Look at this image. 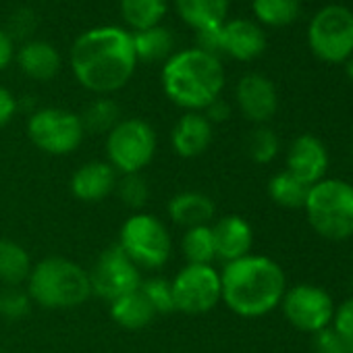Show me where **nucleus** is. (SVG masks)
I'll list each match as a JSON object with an SVG mask.
<instances>
[{
	"instance_id": "39448f33",
	"label": "nucleus",
	"mask_w": 353,
	"mask_h": 353,
	"mask_svg": "<svg viewBox=\"0 0 353 353\" xmlns=\"http://www.w3.org/2000/svg\"><path fill=\"white\" fill-rule=\"evenodd\" d=\"M305 214L312 229L332 241L353 235V185L341 179H322L310 188Z\"/></svg>"
},
{
	"instance_id": "f03ea898",
	"label": "nucleus",
	"mask_w": 353,
	"mask_h": 353,
	"mask_svg": "<svg viewBox=\"0 0 353 353\" xmlns=\"http://www.w3.org/2000/svg\"><path fill=\"white\" fill-rule=\"evenodd\" d=\"M285 285V272L274 260L250 254L221 270V301L241 318H260L281 303Z\"/></svg>"
},
{
	"instance_id": "c85d7f7f",
	"label": "nucleus",
	"mask_w": 353,
	"mask_h": 353,
	"mask_svg": "<svg viewBox=\"0 0 353 353\" xmlns=\"http://www.w3.org/2000/svg\"><path fill=\"white\" fill-rule=\"evenodd\" d=\"M79 119H81L85 133H106L108 135L112 131V127L121 121V108L117 106L114 100L100 96L79 114Z\"/></svg>"
},
{
	"instance_id": "dca6fc26",
	"label": "nucleus",
	"mask_w": 353,
	"mask_h": 353,
	"mask_svg": "<svg viewBox=\"0 0 353 353\" xmlns=\"http://www.w3.org/2000/svg\"><path fill=\"white\" fill-rule=\"evenodd\" d=\"M210 227H212V237H214L216 260H223L225 264H229V262L250 256L252 245H254V229L243 216L227 214Z\"/></svg>"
},
{
	"instance_id": "a211bd4d",
	"label": "nucleus",
	"mask_w": 353,
	"mask_h": 353,
	"mask_svg": "<svg viewBox=\"0 0 353 353\" xmlns=\"http://www.w3.org/2000/svg\"><path fill=\"white\" fill-rule=\"evenodd\" d=\"M266 50V34L248 19H233L223 23V54L235 61H254Z\"/></svg>"
},
{
	"instance_id": "e433bc0d",
	"label": "nucleus",
	"mask_w": 353,
	"mask_h": 353,
	"mask_svg": "<svg viewBox=\"0 0 353 353\" xmlns=\"http://www.w3.org/2000/svg\"><path fill=\"white\" fill-rule=\"evenodd\" d=\"M15 112H17V100H15V96L7 88L0 85V129L7 127L13 121Z\"/></svg>"
},
{
	"instance_id": "393cba45",
	"label": "nucleus",
	"mask_w": 353,
	"mask_h": 353,
	"mask_svg": "<svg viewBox=\"0 0 353 353\" xmlns=\"http://www.w3.org/2000/svg\"><path fill=\"white\" fill-rule=\"evenodd\" d=\"M125 23L135 30H150L160 26L166 15V0H119Z\"/></svg>"
},
{
	"instance_id": "a19ab883",
	"label": "nucleus",
	"mask_w": 353,
	"mask_h": 353,
	"mask_svg": "<svg viewBox=\"0 0 353 353\" xmlns=\"http://www.w3.org/2000/svg\"><path fill=\"white\" fill-rule=\"evenodd\" d=\"M351 156H353V148H351Z\"/></svg>"
},
{
	"instance_id": "9b49d317",
	"label": "nucleus",
	"mask_w": 353,
	"mask_h": 353,
	"mask_svg": "<svg viewBox=\"0 0 353 353\" xmlns=\"http://www.w3.org/2000/svg\"><path fill=\"white\" fill-rule=\"evenodd\" d=\"M90 274V285H92V295L112 303L114 299L139 289L141 285V270L127 258V254L119 245H110L104 250Z\"/></svg>"
},
{
	"instance_id": "2eb2a0df",
	"label": "nucleus",
	"mask_w": 353,
	"mask_h": 353,
	"mask_svg": "<svg viewBox=\"0 0 353 353\" xmlns=\"http://www.w3.org/2000/svg\"><path fill=\"white\" fill-rule=\"evenodd\" d=\"M119 181V172L106 160H90L81 164L71 176V194L85 204L106 200Z\"/></svg>"
},
{
	"instance_id": "ea45409f",
	"label": "nucleus",
	"mask_w": 353,
	"mask_h": 353,
	"mask_svg": "<svg viewBox=\"0 0 353 353\" xmlns=\"http://www.w3.org/2000/svg\"><path fill=\"white\" fill-rule=\"evenodd\" d=\"M345 71H347V77L353 81V57H349V61H347V65H345Z\"/></svg>"
},
{
	"instance_id": "f3484780",
	"label": "nucleus",
	"mask_w": 353,
	"mask_h": 353,
	"mask_svg": "<svg viewBox=\"0 0 353 353\" xmlns=\"http://www.w3.org/2000/svg\"><path fill=\"white\" fill-rule=\"evenodd\" d=\"M170 143L176 156L198 158L212 143V123L204 112H185L172 127Z\"/></svg>"
},
{
	"instance_id": "0eeeda50",
	"label": "nucleus",
	"mask_w": 353,
	"mask_h": 353,
	"mask_svg": "<svg viewBox=\"0 0 353 353\" xmlns=\"http://www.w3.org/2000/svg\"><path fill=\"white\" fill-rule=\"evenodd\" d=\"M156 145L158 137L148 121L123 119L106 135V162L119 174H135L154 160Z\"/></svg>"
},
{
	"instance_id": "412c9836",
	"label": "nucleus",
	"mask_w": 353,
	"mask_h": 353,
	"mask_svg": "<svg viewBox=\"0 0 353 353\" xmlns=\"http://www.w3.org/2000/svg\"><path fill=\"white\" fill-rule=\"evenodd\" d=\"M174 7L179 17L198 32L225 23L229 0H174Z\"/></svg>"
},
{
	"instance_id": "72a5a7b5",
	"label": "nucleus",
	"mask_w": 353,
	"mask_h": 353,
	"mask_svg": "<svg viewBox=\"0 0 353 353\" xmlns=\"http://www.w3.org/2000/svg\"><path fill=\"white\" fill-rule=\"evenodd\" d=\"M314 353H353V341L341 334L334 326L314 332Z\"/></svg>"
},
{
	"instance_id": "f257e3e1",
	"label": "nucleus",
	"mask_w": 353,
	"mask_h": 353,
	"mask_svg": "<svg viewBox=\"0 0 353 353\" xmlns=\"http://www.w3.org/2000/svg\"><path fill=\"white\" fill-rule=\"evenodd\" d=\"M135 65L131 34L114 26L94 28L81 34L71 48L75 79L100 96L125 88L135 73Z\"/></svg>"
},
{
	"instance_id": "f8f14e48",
	"label": "nucleus",
	"mask_w": 353,
	"mask_h": 353,
	"mask_svg": "<svg viewBox=\"0 0 353 353\" xmlns=\"http://www.w3.org/2000/svg\"><path fill=\"white\" fill-rule=\"evenodd\" d=\"M283 314L297 330L303 332H318L332 322L334 305L330 295L314 285H297L285 291L283 299Z\"/></svg>"
},
{
	"instance_id": "423d86ee",
	"label": "nucleus",
	"mask_w": 353,
	"mask_h": 353,
	"mask_svg": "<svg viewBox=\"0 0 353 353\" xmlns=\"http://www.w3.org/2000/svg\"><path fill=\"white\" fill-rule=\"evenodd\" d=\"M117 245L139 270L162 268L172 252V239L166 225L148 212H133L123 223Z\"/></svg>"
},
{
	"instance_id": "c9c22d12",
	"label": "nucleus",
	"mask_w": 353,
	"mask_h": 353,
	"mask_svg": "<svg viewBox=\"0 0 353 353\" xmlns=\"http://www.w3.org/2000/svg\"><path fill=\"white\" fill-rule=\"evenodd\" d=\"M332 322L341 334H345L347 339L353 341V297H349L347 301H343L339 305V310H334Z\"/></svg>"
},
{
	"instance_id": "7ed1b4c3",
	"label": "nucleus",
	"mask_w": 353,
	"mask_h": 353,
	"mask_svg": "<svg viewBox=\"0 0 353 353\" xmlns=\"http://www.w3.org/2000/svg\"><path fill=\"white\" fill-rule=\"evenodd\" d=\"M162 90L166 98L188 112H200L221 98L225 69L219 57L200 48L172 54L162 67Z\"/></svg>"
},
{
	"instance_id": "79ce46f5",
	"label": "nucleus",
	"mask_w": 353,
	"mask_h": 353,
	"mask_svg": "<svg viewBox=\"0 0 353 353\" xmlns=\"http://www.w3.org/2000/svg\"><path fill=\"white\" fill-rule=\"evenodd\" d=\"M0 353H3V349H0Z\"/></svg>"
},
{
	"instance_id": "bb28decb",
	"label": "nucleus",
	"mask_w": 353,
	"mask_h": 353,
	"mask_svg": "<svg viewBox=\"0 0 353 353\" xmlns=\"http://www.w3.org/2000/svg\"><path fill=\"white\" fill-rule=\"evenodd\" d=\"M256 19L270 28H285L299 17L301 0H252Z\"/></svg>"
},
{
	"instance_id": "58836bf2",
	"label": "nucleus",
	"mask_w": 353,
	"mask_h": 353,
	"mask_svg": "<svg viewBox=\"0 0 353 353\" xmlns=\"http://www.w3.org/2000/svg\"><path fill=\"white\" fill-rule=\"evenodd\" d=\"M13 61V40L9 34L0 30V71L7 69Z\"/></svg>"
},
{
	"instance_id": "4be33fe9",
	"label": "nucleus",
	"mask_w": 353,
	"mask_h": 353,
	"mask_svg": "<svg viewBox=\"0 0 353 353\" xmlns=\"http://www.w3.org/2000/svg\"><path fill=\"white\" fill-rule=\"evenodd\" d=\"M110 316L119 326H123L127 330H141L154 322L156 312L152 310V305L148 303L143 293L139 289H135L110 303Z\"/></svg>"
},
{
	"instance_id": "aec40b11",
	"label": "nucleus",
	"mask_w": 353,
	"mask_h": 353,
	"mask_svg": "<svg viewBox=\"0 0 353 353\" xmlns=\"http://www.w3.org/2000/svg\"><path fill=\"white\" fill-rule=\"evenodd\" d=\"M17 63L21 71L36 79V81H48L54 79L61 71V54L59 50L44 42V40H32L26 42L17 54Z\"/></svg>"
},
{
	"instance_id": "1a4fd4ad",
	"label": "nucleus",
	"mask_w": 353,
	"mask_h": 353,
	"mask_svg": "<svg viewBox=\"0 0 353 353\" xmlns=\"http://www.w3.org/2000/svg\"><path fill=\"white\" fill-rule=\"evenodd\" d=\"M28 137L48 156H67L81 145L85 129L75 112L63 108H40L32 112L28 121Z\"/></svg>"
},
{
	"instance_id": "cd10ccee",
	"label": "nucleus",
	"mask_w": 353,
	"mask_h": 353,
	"mask_svg": "<svg viewBox=\"0 0 353 353\" xmlns=\"http://www.w3.org/2000/svg\"><path fill=\"white\" fill-rule=\"evenodd\" d=\"M181 252L188 264H212L216 260L212 227H194L185 229L181 237Z\"/></svg>"
},
{
	"instance_id": "473e14b6",
	"label": "nucleus",
	"mask_w": 353,
	"mask_h": 353,
	"mask_svg": "<svg viewBox=\"0 0 353 353\" xmlns=\"http://www.w3.org/2000/svg\"><path fill=\"white\" fill-rule=\"evenodd\" d=\"M32 297L26 289L19 287H3L0 289V318L5 320H23L32 312Z\"/></svg>"
},
{
	"instance_id": "9d476101",
	"label": "nucleus",
	"mask_w": 353,
	"mask_h": 353,
	"mask_svg": "<svg viewBox=\"0 0 353 353\" xmlns=\"http://www.w3.org/2000/svg\"><path fill=\"white\" fill-rule=\"evenodd\" d=\"M174 312L198 316L214 310L223 299L221 272L212 264H185L170 281Z\"/></svg>"
},
{
	"instance_id": "b1692460",
	"label": "nucleus",
	"mask_w": 353,
	"mask_h": 353,
	"mask_svg": "<svg viewBox=\"0 0 353 353\" xmlns=\"http://www.w3.org/2000/svg\"><path fill=\"white\" fill-rule=\"evenodd\" d=\"M133 38V50H135V59L143 61V63H160V61H168L172 57V48H174V38L168 30L156 26L150 30H141L131 34Z\"/></svg>"
},
{
	"instance_id": "a878e982",
	"label": "nucleus",
	"mask_w": 353,
	"mask_h": 353,
	"mask_svg": "<svg viewBox=\"0 0 353 353\" xmlns=\"http://www.w3.org/2000/svg\"><path fill=\"white\" fill-rule=\"evenodd\" d=\"M307 192H310V185L295 179L289 170H283V172L274 174L272 179L268 181L270 200L276 206H283V208H291V210L303 208L305 200H307Z\"/></svg>"
},
{
	"instance_id": "7c9ffc66",
	"label": "nucleus",
	"mask_w": 353,
	"mask_h": 353,
	"mask_svg": "<svg viewBox=\"0 0 353 353\" xmlns=\"http://www.w3.org/2000/svg\"><path fill=\"white\" fill-rule=\"evenodd\" d=\"M139 291L143 293V297L148 299V303L152 305V310L156 312V316L174 312L172 285H170L168 279H164V276L145 279V281H141Z\"/></svg>"
},
{
	"instance_id": "6ab92c4d",
	"label": "nucleus",
	"mask_w": 353,
	"mask_h": 353,
	"mask_svg": "<svg viewBox=\"0 0 353 353\" xmlns=\"http://www.w3.org/2000/svg\"><path fill=\"white\" fill-rule=\"evenodd\" d=\"M170 223L181 229L206 227L214 221L216 206L214 200L202 192H181L170 198L166 206Z\"/></svg>"
},
{
	"instance_id": "2f4dec72",
	"label": "nucleus",
	"mask_w": 353,
	"mask_h": 353,
	"mask_svg": "<svg viewBox=\"0 0 353 353\" xmlns=\"http://www.w3.org/2000/svg\"><path fill=\"white\" fill-rule=\"evenodd\" d=\"M279 137L268 127H256L248 137V154L258 164H268L279 154Z\"/></svg>"
},
{
	"instance_id": "4c0bfd02",
	"label": "nucleus",
	"mask_w": 353,
	"mask_h": 353,
	"mask_svg": "<svg viewBox=\"0 0 353 353\" xmlns=\"http://www.w3.org/2000/svg\"><path fill=\"white\" fill-rule=\"evenodd\" d=\"M204 117L214 125V123H225L229 117H231V106L225 102V100H214L210 106L204 108Z\"/></svg>"
},
{
	"instance_id": "5701e85b",
	"label": "nucleus",
	"mask_w": 353,
	"mask_h": 353,
	"mask_svg": "<svg viewBox=\"0 0 353 353\" xmlns=\"http://www.w3.org/2000/svg\"><path fill=\"white\" fill-rule=\"evenodd\" d=\"M32 258L23 245L11 239H0V285L19 287L32 272Z\"/></svg>"
},
{
	"instance_id": "4468645a",
	"label": "nucleus",
	"mask_w": 353,
	"mask_h": 353,
	"mask_svg": "<svg viewBox=\"0 0 353 353\" xmlns=\"http://www.w3.org/2000/svg\"><path fill=\"white\" fill-rule=\"evenodd\" d=\"M326 166H328V152L318 137L305 133V135H299L289 145L287 170L301 183L312 188L318 181H322Z\"/></svg>"
},
{
	"instance_id": "c756f323",
	"label": "nucleus",
	"mask_w": 353,
	"mask_h": 353,
	"mask_svg": "<svg viewBox=\"0 0 353 353\" xmlns=\"http://www.w3.org/2000/svg\"><path fill=\"white\" fill-rule=\"evenodd\" d=\"M119 200L139 212L148 200H150V188H148V181H145V176L141 172H135V174H119V181H117V188H114Z\"/></svg>"
},
{
	"instance_id": "ddd939ff",
	"label": "nucleus",
	"mask_w": 353,
	"mask_h": 353,
	"mask_svg": "<svg viewBox=\"0 0 353 353\" xmlns=\"http://www.w3.org/2000/svg\"><path fill=\"white\" fill-rule=\"evenodd\" d=\"M235 100L241 114L258 125L270 121L279 108V96L274 83L260 73H250L239 79L235 90Z\"/></svg>"
},
{
	"instance_id": "6e6552de",
	"label": "nucleus",
	"mask_w": 353,
	"mask_h": 353,
	"mask_svg": "<svg viewBox=\"0 0 353 353\" xmlns=\"http://www.w3.org/2000/svg\"><path fill=\"white\" fill-rule=\"evenodd\" d=\"M307 44L316 59L339 65L353 57V11L343 5L320 9L307 28Z\"/></svg>"
},
{
	"instance_id": "f704fd0d",
	"label": "nucleus",
	"mask_w": 353,
	"mask_h": 353,
	"mask_svg": "<svg viewBox=\"0 0 353 353\" xmlns=\"http://www.w3.org/2000/svg\"><path fill=\"white\" fill-rule=\"evenodd\" d=\"M196 42L200 50L212 54V57H219L223 54V26L219 28H206V30H198L196 32Z\"/></svg>"
},
{
	"instance_id": "20e7f679",
	"label": "nucleus",
	"mask_w": 353,
	"mask_h": 353,
	"mask_svg": "<svg viewBox=\"0 0 353 353\" xmlns=\"http://www.w3.org/2000/svg\"><path fill=\"white\" fill-rule=\"evenodd\" d=\"M26 291L36 305L46 310H73L92 297L88 270L63 256H50L32 266Z\"/></svg>"
}]
</instances>
